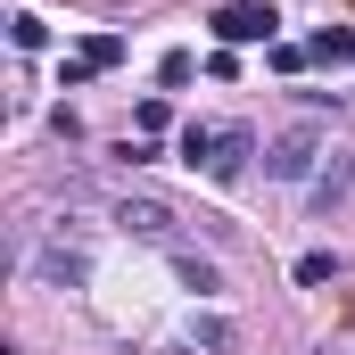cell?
<instances>
[{"label": "cell", "instance_id": "obj_9", "mask_svg": "<svg viewBox=\"0 0 355 355\" xmlns=\"http://www.w3.org/2000/svg\"><path fill=\"white\" fill-rule=\"evenodd\" d=\"M355 58V25H322L314 33V67H347Z\"/></svg>", "mask_w": 355, "mask_h": 355}, {"label": "cell", "instance_id": "obj_2", "mask_svg": "<svg viewBox=\"0 0 355 355\" xmlns=\"http://www.w3.org/2000/svg\"><path fill=\"white\" fill-rule=\"evenodd\" d=\"M322 149H331L322 124H289V132L265 149V182H314L322 174Z\"/></svg>", "mask_w": 355, "mask_h": 355}, {"label": "cell", "instance_id": "obj_6", "mask_svg": "<svg viewBox=\"0 0 355 355\" xmlns=\"http://www.w3.org/2000/svg\"><path fill=\"white\" fill-rule=\"evenodd\" d=\"M83 248H42V257H33V281H50V289H75V281H83Z\"/></svg>", "mask_w": 355, "mask_h": 355}, {"label": "cell", "instance_id": "obj_4", "mask_svg": "<svg viewBox=\"0 0 355 355\" xmlns=\"http://www.w3.org/2000/svg\"><path fill=\"white\" fill-rule=\"evenodd\" d=\"M166 265L182 272V289H190V297H215V289H223V265H215V257H198L190 240H182V248H166Z\"/></svg>", "mask_w": 355, "mask_h": 355}, {"label": "cell", "instance_id": "obj_5", "mask_svg": "<svg viewBox=\"0 0 355 355\" xmlns=\"http://www.w3.org/2000/svg\"><path fill=\"white\" fill-rule=\"evenodd\" d=\"M248 157H257V132H248V124H223V141H215V166H207V174H215V182H240V174H248Z\"/></svg>", "mask_w": 355, "mask_h": 355}, {"label": "cell", "instance_id": "obj_14", "mask_svg": "<svg viewBox=\"0 0 355 355\" xmlns=\"http://www.w3.org/2000/svg\"><path fill=\"white\" fill-rule=\"evenodd\" d=\"M306 58H314V42H272V67H281V75H297Z\"/></svg>", "mask_w": 355, "mask_h": 355}, {"label": "cell", "instance_id": "obj_8", "mask_svg": "<svg viewBox=\"0 0 355 355\" xmlns=\"http://www.w3.org/2000/svg\"><path fill=\"white\" fill-rule=\"evenodd\" d=\"M215 141H223V124H182V166H215Z\"/></svg>", "mask_w": 355, "mask_h": 355}, {"label": "cell", "instance_id": "obj_10", "mask_svg": "<svg viewBox=\"0 0 355 355\" xmlns=\"http://www.w3.org/2000/svg\"><path fill=\"white\" fill-rule=\"evenodd\" d=\"M182 339H190V347H207V355H223V347H232V322H223V314H190V331H182Z\"/></svg>", "mask_w": 355, "mask_h": 355}, {"label": "cell", "instance_id": "obj_1", "mask_svg": "<svg viewBox=\"0 0 355 355\" xmlns=\"http://www.w3.org/2000/svg\"><path fill=\"white\" fill-rule=\"evenodd\" d=\"M207 25H215L223 50H248V42H265V50H272V42H281V8H272V0H223Z\"/></svg>", "mask_w": 355, "mask_h": 355}, {"label": "cell", "instance_id": "obj_11", "mask_svg": "<svg viewBox=\"0 0 355 355\" xmlns=\"http://www.w3.org/2000/svg\"><path fill=\"white\" fill-rule=\"evenodd\" d=\"M75 58H83L91 75H107V67H124V33H91V42L75 50Z\"/></svg>", "mask_w": 355, "mask_h": 355}, {"label": "cell", "instance_id": "obj_3", "mask_svg": "<svg viewBox=\"0 0 355 355\" xmlns=\"http://www.w3.org/2000/svg\"><path fill=\"white\" fill-rule=\"evenodd\" d=\"M116 232H132L149 248H182V215L166 198H116Z\"/></svg>", "mask_w": 355, "mask_h": 355}, {"label": "cell", "instance_id": "obj_15", "mask_svg": "<svg viewBox=\"0 0 355 355\" xmlns=\"http://www.w3.org/2000/svg\"><path fill=\"white\" fill-rule=\"evenodd\" d=\"M132 124H141V132H166V124H174V107H166V99H141V107H132Z\"/></svg>", "mask_w": 355, "mask_h": 355}, {"label": "cell", "instance_id": "obj_13", "mask_svg": "<svg viewBox=\"0 0 355 355\" xmlns=\"http://www.w3.org/2000/svg\"><path fill=\"white\" fill-rule=\"evenodd\" d=\"M8 42H17V50H42V42H50V25H42V17H25V8H17V17H8Z\"/></svg>", "mask_w": 355, "mask_h": 355}, {"label": "cell", "instance_id": "obj_7", "mask_svg": "<svg viewBox=\"0 0 355 355\" xmlns=\"http://www.w3.org/2000/svg\"><path fill=\"white\" fill-rule=\"evenodd\" d=\"M355 190V157H331V166H322V174L306 182V198H314V207H339V198H347Z\"/></svg>", "mask_w": 355, "mask_h": 355}, {"label": "cell", "instance_id": "obj_12", "mask_svg": "<svg viewBox=\"0 0 355 355\" xmlns=\"http://www.w3.org/2000/svg\"><path fill=\"white\" fill-rule=\"evenodd\" d=\"M331 272H339V257H331V248H306V257H297V289H322Z\"/></svg>", "mask_w": 355, "mask_h": 355}]
</instances>
